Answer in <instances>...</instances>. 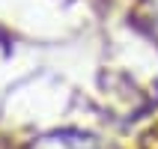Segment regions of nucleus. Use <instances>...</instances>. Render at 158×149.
<instances>
[{
	"label": "nucleus",
	"instance_id": "1",
	"mask_svg": "<svg viewBox=\"0 0 158 149\" xmlns=\"http://www.w3.org/2000/svg\"><path fill=\"white\" fill-rule=\"evenodd\" d=\"M30 149H105L96 137L81 131H60V134H48L42 140H36Z\"/></svg>",
	"mask_w": 158,
	"mask_h": 149
}]
</instances>
